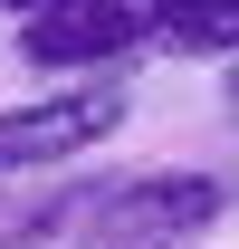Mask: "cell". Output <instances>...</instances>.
Here are the masks:
<instances>
[{
	"mask_svg": "<svg viewBox=\"0 0 239 249\" xmlns=\"http://www.w3.org/2000/svg\"><path fill=\"white\" fill-rule=\"evenodd\" d=\"M230 106H239V67H230Z\"/></svg>",
	"mask_w": 239,
	"mask_h": 249,
	"instance_id": "5b68a950",
	"label": "cell"
},
{
	"mask_svg": "<svg viewBox=\"0 0 239 249\" xmlns=\"http://www.w3.org/2000/svg\"><path fill=\"white\" fill-rule=\"evenodd\" d=\"M124 77H96V87H67V96H38V106H0V173H48V163H77L96 154L105 134L124 124Z\"/></svg>",
	"mask_w": 239,
	"mask_h": 249,
	"instance_id": "7a4b0ae2",
	"label": "cell"
},
{
	"mask_svg": "<svg viewBox=\"0 0 239 249\" xmlns=\"http://www.w3.org/2000/svg\"><path fill=\"white\" fill-rule=\"evenodd\" d=\"M230 211V192L210 173H134L86 211L77 249H201Z\"/></svg>",
	"mask_w": 239,
	"mask_h": 249,
	"instance_id": "6da1fadb",
	"label": "cell"
},
{
	"mask_svg": "<svg viewBox=\"0 0 239 249\" xmlns=\"http://www.w3.org/2000/svg\"><path fill=\"white\" fill-rule=\"evenodd\" d=\"M163 38L182 58H230L239 67V0L230 10H163Z\"/></svg>",
	"mask_w": 239,
	"mask_h": 249,
	"instance_id": "277c9868",
	"label": "cell"
},
{
	"mask_svg": "<svg viewBox=\"0 0 239 249\" xmlns=\"http://www.w3.org/2000/svg\"><path fill=\"white\" fill-rule=\"evenodd\" d=\"M144 38H163V10H144V0H48L19 19V58L29 67H115Z\"/></svg>",
	"mask_w": 239,
	"mask_h": 249,
	"instance_id": "3957f363",
	"label": "cell"
}]
</instances>
